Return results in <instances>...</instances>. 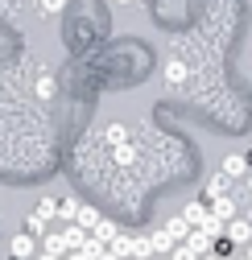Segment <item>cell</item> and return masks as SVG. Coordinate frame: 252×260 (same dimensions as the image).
I'll use <instances>...</instances> for the list:
<instances>
[{"mask_svg":"<svg viewBox=\"0 0 252 260\" xmlns=\"http://www.w3.org/2000/svg\"><path fill=\"white\" fill-rule=\"evenodd\" d=\"M34 211H38V215H42V219L50 223V219H58V199H42V203H38Z\"/></svg>","mask_w":252,"mask_h":260,"instance_id":"44dd1931","label":"cell"},{"mask_svg":"<svg viewBox=\"0 0 252 260\" xmlns=\"http://www.w3.org/2000/svg\"><path fill=\"white\" fill-rule=\"evenodd\" d=\"M182 244H186V248H191V252H199V256H203V252H211V248H215V240H211V236H207V232H203V227H191V236H186V240H182Z\"/></svg>","mask_w":252,"mask_h":260,"instance_id":"8992f818","label":"cell"},{"mask_svg":"<svg viewBox=\"0 0 252 260\" xmlns=\"http://www.w3.org/2000/svg\"><path fill=\"white\" fill-rule=\"evenodd\" d=\"M38 260H62V256H54V252H42V256H38Z\"/></svg>","mask_w":252,"mask_h":260,"instance_id":"484cf974","label":"cell"},{"mask_svg":"<svg viewBox=\"0 0 252 260\" xmlns=\"http://www.w3.org/2000/svg\"><path fill=\"white\" fill-rule=\"evenodd\" d=\"M38 9H42V17H58L67 9V0H38Z\"/></svg>","mask_w":252,"mask_h":260,"instance_id":"7402d4cb","label":"cell"},{"mask_svg":"<svg viewBox=\"0 0 252 260\" xmlns=\"http://www.w3.org/2000/svg\"><path fill=\"white\" fill-rule=\"evenodd\" d=\"M91 236H96V240H100V244H104V248H108V244H112V240H116V236H120V227H116V223H112V219H100V223H96V227H91Z\"/></svg>","mask_w":252,"mask_h":260,"instance_id":"9c48e42d","label":"cell"},{"mask_svg":"<svg viewBox=\"0 0 252 260\" xmlns=\"http://www.w3.org/2000/svg\"><path fill=\"white\" fill-rule=\"evenodd\" d=\"M207 215H211V211H207V203H203V199H199V203H191V207H186V211H182V219H186V223H191V227H199V223H203Z\"/></svg>","mask_w":252,"mask_h":260,"instance_id":"7c38bea8","label":"cell"},{"mask_svg":"<svg viewBox=\"0 0 252 260\" xmlns=\"http://www.w3.org/2000/svg\"><path fill=\"white\" fill-rule=\"evenodd\" d=\"M42 252H54V256H67L71 244H67V232H54V236H42Z\"/></svg>","mask_w":252,"mask_h":260,"instance_id":"ba28073f","label":"cell"},{"mask_svg":"<svg viewBox=\"0 0 252 260\" xmlns=\"http://www.w3.org/2000/svg\"><path fill=\"white\" fill-rule=\"evenodd\" d=\"M166 232H170V236H174V240H178V244H182V240H186V236H191V223H186V219H182V215H174V219H170V223H166Z\"/></svg>","mask_w":252,"mask_h":260,"instance_id":"9a60e30c","label":"cell"},{"mask_svg":"<svg viewBox=\"0 0 252 260\" xmlns=\"http://www.w3.org/2000/svg\"><path fill=\"white\" fill-rule=\"evenodd\" d=\"M112 157H116V166H133V161H137V145H133V141H124V145H116Z\"/></svg>","mask_w":252,"mask_h":260,"instance_id":"5bb4252c","label":"cell"},{"mask_svg":"<svg viewBox=\"0 0 252 260\" xmlns=\"http://www.w3.org/2000/svg\"><path fill=\"white\" fill-rule=\"evenodd\" d=\"M116 5H133V0H116Z\"/></svg>","mask_w":252,"mask_h":260,"instance_id":"f546056e","label":"cell"},{"mask_svg":"<svg viewBox=\"0 0 252 260\" xmlns=\"http://www.w3.org/2000/svg\"><path fill=\"white\" fill-rule=\"evenodd\" d=\"M170 260H199V252H191V248H186V244H178V248L170 252Z\"/></svg>","mask_w":252,"mask_h":260,"instance_id":"cb8c5ba5","label":"cell"},{"mask_svg":"<svg viewBox=\"0 0 252 260\" xmlns=\"http://www.w3.org/2000/svg\"><path fill=\"white\" fill-rule=\"evenodd\" d=\"M207 211H211L215 219H224V223L240 215V207H236V199H232V194H224V199H211V203H207Z\"/></svg>","mask_w":252,"mask_h":260,"instance_id":"7a4b0ae2","label":"cell"},{"mask_svg":"<svg viewBox=\"0 0 252 260\" xmlns=\"http://www.w3.org/2000/svg\"><path fill=\"white\" fill-rule=\"evenodd\" d=\"M244 178H248V194H252V174H244Z\"/></svg>","mask_w":252,"mask_h":260,"instance_id":"83f0119b","label":"cell"},{"mask_svg":"<svg viewBox=\"0 0 252 260\" xmlns=\"http://www.w3.org/2000/svg\"><path fill=\"white\" fill-rule=\"evenodd\" d=\"M104 137H108V145H112V149H116V145H124V141H129V128H124V124H120V120H112V124H108V128H104Z\"/></svg>","mask_w":252,"mask_h":260,"instance_id":"4fadbf2b","label":"cell"},{"mask_svg":"<svg viewBox=\"0 0 252 260\" xmlns=\"http://www.w3.org/2000/svg\"><path fill=\"white\" fill-rule=\"evenodd\" d=\"M62 260H87L83 252H67V256H62Z\"/></svg>","mask_w":252,"mask_h":260,"instance_id":"d4e9b609","label":"cell"},{"mask_svg":"<svg viewBox=\"0 0 252 260\" xmlns=\"http://www.w3.org/2000/svg\"><path fill=\"white\" fill-rule=\"evenodd\" d=\"M228 186H232V178H224V174H211V178H207V186H203V203H211V199H224V194H228Z\"/></svg>","mask_w":252,"mask_h":260,"instance_id":"277c9868","label":"cell"},{"mask_svg":"<svg viewBox=\"0 0 252 260\" xmlns=\"http://www.w3.org/2000/svg\"><path fill=\"white\" fill-rule=\"evenodd\" d=\"M182 83H186V67H182L178 58H170V62H166V87L174 91V87H182Z\"/></svg>","mask_w":252,"mask_h":260,"instance_id":"30bf717a","label":"cell"},{"mask_svg":"<svg viewBox=\"0 0 252 260\" xmlns=\"http://www.w3.org/2000/svg\"><path fill=\"white\" fill-rule=\"evenodd\" d=\"M224 240H232V244H252V219H248V215L228 219V223H224Z\"/></svg>","mask_w":252,"mask_h":260,"instance_id":"6da1fadb","label":"cell"},{"mask_svg":"<svg viewBox=\"0 0 252 260\" xmlns=\"http://www.w3.org/2000/svg\"><path fill=\"white\" fill-rule=\"evenodd\" d=\"M149 244H153V252H157V256H170V252L178 248V240L166 232V227H162V232H153V236H149Z\"/></svg>","mask_w":252,"mask_h":260,"instance_id":"52a82bcc","label":"cell"},{"mask_svg":"<svg viewBox=\"0 0 252 260\" xmlns=\"http://www.w3.org/2000/svg\"><path fill=\"white\" fill-rule=\"evenodd\" d=\"M79 207H83V203H75V199H58V219H62V223H75Z\"/></svg>","mask_w":252,"mask_h":260,"instance_id":"e0dca14e","label":"cell"},{"mask_svg":"<svg viewBox=\"0 0 252 260\" xmlns=\"http://www.w3.org/2000/svg\"><path fill=\"white\" fill-rule=\"evenodd\" d=\"M75 252H83V256H87V260H100V256H104V252H108V248H104V244H100V240H96V236H87V244H83V248H75Z\"/></svg>","mask_w":252,"mask_h":260,"instance_id":"ac0fdd59","label":"cell"},{"mask_svg":"<svg viewBox=\"0 0 252 260\" xmlns=\"http://www.w3.org/2000/svg\"><path fill=\"white\" fill-rule=\"evenodd\" d=\"M9 252H13V260H29L38 252V240L29 236V232H21V236H13V244H9Z\"/></svg>","mask_w":252,"mask_h":260,"instance_id":"3957f363","label":"cell"},{"mask_svg":"<svg viewBox=\"0 0 252 260\" xmlns=\"http://www.w3.org/2000/svg\"><path fill=\"white\" fill-rule=\"evenodd\" d=\"M219 174H224V178H244V174H248V157H244V153H228Z\"/></svg>","mask_w":252,"mask_h":260,"instance_id":"5b68a950","label":"cell"},{"mask_svg":"<svg viewBox=\"0 0 252 260\" xmlns=\"http://www.w3.org/2000/svg\"><path fill=\"white\" fill-rule=\"evenodd\" d=\"M244 260H252V244H248V256H244Z\"/></svg>","mask_w":252,"mask_h":260,"instance_id":"f1b7e54d","label":"cell"},{"mask_svg":"<svg viewBox=\"0 0 252 260\" xmlns=\"http://www.w3.org/2000/svg\"><path fill=\"white\" fill-rule=\"evenodd\" d=\"M75 223L83 227V232H91V227L100 223V211H96V207H79V215H75Z\"/></svg>","mask_w":252,"mask_h":260,"instance_id":"2e32d148","label":"cell"},{"mask_svg":"<svg viewBox=\"0 0 252 260\" xmlns=\"http://www.w3.org/2000/svg\"><path fill=\"white\" fill-rule=\"evenodd\" d=\"M133 256H137V260H149V256H153L149 236H133Z\"/></svg>","mask_w":252,"mask_h":260,"instance_id":"d6986e66","label":"cell"},{"mask_svg":"<svg viewBox=\"0 0 252 260\" xmlns=\"http://www.w3.org/2000/svg\"><path fill=\"white\" fill-rule=\"evenodd\" d=\"M54 91H58L54 75H42V79H38V100H54Z\"/></svg>","mask_w":252,"mask_h":260,"instance_id":"ffe728a7","label":"cell"},{"mask_svg":"<svg viewBox=\"0 0 252 260\" xmlns=\"http://www.w3.org/2000/svg\"><path fill=\"white\" fill-rule=\"evenodd\" d=\"M199 260H224V256H211V252H203V256H199Z\"/></svg>","mask_w":252,"mask_h":260,"instance_id":"4316f807","label":"cell"},{"mask_svg":"<svg viewBox=\"0 0 252 260\" xmlns=\"http://www.w3.org/2000/svg\"><path fill=\"white\" fill-rule=\"evenodd\" d=\"M25 232H29V236H38V232H46V219H42V215L34 211V215L25 219Z\"/></svg>","mask_w":252,"mask_h":260,"instance_id":"603a6c76","label":"cell"},{"mask_svg":"<svg viewBox=\"0 0 252 260\" xmlns=\"http://www.w3.org/2000/svg\"><path fill=\"white\" fill-rule=\"evenodd\" d=\"M108 252H112V256H120V260H129V256H133V236H124V232H120V236L108 244Z\"/></svg>","mask_w":252,"mask_h":260,"instance_id":"8fae6325","label":"cell"}]
</instances>
